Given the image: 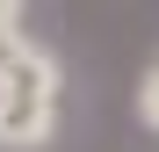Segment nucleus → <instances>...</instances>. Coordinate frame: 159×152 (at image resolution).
Returning <instances> with one entry per match:
<instances>
[{
	"label": "nucleus",
	"instance_id": "3",
	"mask_svg": "<svg viewBox=\"0 0 159 152\" xmlns=\"http://www.w3.org/2000/svg\"><path fill=\"white\" fill-rule=\"evenodd\" d=\"M22 44V0H0V58Z\"/></svg>",
	"mask_w": 159,
	"mask_h": 152
},
{
	"label": "nucleus",
	"instance_id": "1",
	"mask_svg": "<svg viewBox=\"0 0 159 152\" xmlns=\"http://www.w3.org/2000/svg\"><path fill=\"white\" fill-rule=\"evenodd\" d=\"M51 131H58V58L22 36L0 58V145L36 152Z\"/></svg>",
	"mask_w": 159,
	"mask_h": 152
},
{
	"label": "nucleus",
	"instance_id": "2",
	"mask_svg": "<svg viewBox=\"0 0 159 152\" xmlns=\"http://www.w3.org/2000/svg\"><path fill=\"white\" fill-rule=\"evenodd\" d=\"M138 123H145V131H159V58L145 65V80H138Z\"/></svg>",
	"mask_w": 159,
	"mask_h": 152
}]
</instances>
